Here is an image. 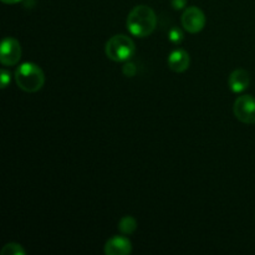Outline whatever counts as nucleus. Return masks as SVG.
Returning <instances> with one entry per match:
<instances>
[{"instance_id":"nucleus-14","label":"nucleus","mask_w":255,"mask_h":255,"mask_svg":"<svg viewBox=\"0 0 255 255\" xmlns=\"http://www.w3.org/2000/svg\"><path fill=\"white\" fill-rule=\"evenodd\" d=\"M0 80H1V89H6L7 85L10 84V80H11V74H10L7 70L2 69L0 71Z\"/></svg>"},{"instance_id":"nucleus-1","label":"nucleus","mask_w":255,"mask_h":255,"mask_svg":"<svg viewBox=\"0 0 255 255\" xmlns=\"http://www.w3.org/2000/svg\"><path fill=\"white\" fill-rule=\"evenodd\" d=\"M129 34L136 37L149 36L157 26V16L147 5H137L129 11L126 21Z\"/></svg>"},{"instance_id":"nucleus-2","label":"nucleus","mask_w":255,"mask_h":255,"mask_svg":"<svg viewBox=\"0 0 255 255\" xmlns=\"http://www.w3.org/2000/svg\"><path fill=\"white\" fill-rule=\"evenodd\" d=\"M15 82L25 92H37L45 84L44 71L32 62H24L15 70Z\"/></svg>"},{"instance_id":"nucleus-9","label":"nucleus","mask_w":255,"mask_h":255,"mask_svg":"<svg viewBox=\"0 0 255 255\" xmlns=\"http://www.w3.org/2000/svg\"><path fill=\"white\" fill-rule=\"evenodd\" d=\"M228 84L232 91L236 94H241L248 89L249 84H251V75L247 70L237 69L229 76Z\"/></svg>"},{"instance_id":"nucleus-12","label":"nucleus","mask_w":255,"mask_h":255,"mask_svg":"<svg viewBox=\"0 0 255 255\" xmlns=\"http://www.w3.org/2000/svg\"><path fill=\"white\" fill-rule=\"evenodd\" d=\"M168 39H169V41L172 42V44H174V45L181 44V42L183 41V39H184L183 31H182L181 29H178V27H173V29L169 30Z\"/></svg>"},{"instance_id":"nucleus-8","label":"nucleus","mask_w":255,"mask_h":255,"mask_svg":"<svg viewBox=\"0 0 255 255\" xmlns=\"http://www.w3.org/2000/svg\"><path fill=\"white\" fill-rule=\"evenodd\" d=\"M191 65V57L188 52L182 49L173 50L168 56V66L173 72H184Z\"/></svg>"},{"instance_id":"nucleus-11","label":"nucleus","mask_w":255,"mask_h":255,"mask_svg":"<svg viewBox=\"0 0 255 255\" xmlns=\"http://www.w3.org/2000/svg\"><path fill=\"white\" fill-rule=\"evenodd\" d=\"M1 255H25L26 252L20 244L17 243H7L0 251Z\"/></svg>"},{"instance_id":"nucleus-16","label":"nucleus","mask_w":255,"mask_h":255,"mask_svg":"<svg viewBox=\"0 0 255 255\" xmlns=\"http://www.w3.org/2000/svg\"><path fill=\"white\" fill-rule=\"evenodd\" d=\"M4 4H7V5H11V4H16V2H20L21 0H1Z\"/></svg>"},{"instance_id":"nucleus-5","label":"nucleus","mask_w":255,"mask_h":255,"mask_svg":"<svg viewBox=\"0 0 255 255\" xmlns=\"http://www.w3.org/2000/svg\"><path fill=\"white\" fill-rule=\"evenodd\" d=\"M181 22L186 31L189 34H197L206 26V15L199 7L189 6L182 14Z\"/></svg>"},{"instance_id":"nucleus-15","label":"nucleus","mask_w":255,"mask_h":255,"mask_svg":"<svg viewBox=\"0 0 255 255\" xmlns=\"http://www.w3.org/2000/svg\"><path fill=\"white\" fill-rule=\"evenodd\" d=\"M171 4H172V6H173V9L182 10L186 7L187 0H171Z\"/></svg>"},{"instance_id":"nucleus-3","label":"nucleus","mask_w":255,"mask_h":255,"mask_svg":"<svg viewBox=\"0 0 255 255\" xmlns=\"http://www.w3.org/2000/svg\"><path fill=\"white\" fill-rule=\"evenodd\" d=\"M136 51V46L131 37L126 35H115L105 46V52L110 60L115 62L128 61Z\"/></svg>"},{"instance_id":"nucleus-10","label":"nucleus","mask_w":255,"mask_h":255,"mask_svg":"<svg viewBox=\"0 0 255 255\" xmlns=\"http://www.w3.org/2000/svg\"><path fill=\"white\" fill-rule=\"evenodd\" d=\"M119 229L122 234L125 236H129V234L134 233L137 229V221L131 216H125L121 218L119 223Z\"/></svg>"},{"instance_id":"nucleus-13","label":"nucleus","mask_w":255,"mask_h":255,"mask_svg":"<svg viewBox=\"0 0 255 255\" xmlns=\"http://www.w3.org/2000/svg\"><path fill=\"white\" fill-rule=\"evenodd\" d=\"M136 72H137L136 65H134L133 62L129 61V60L128 61H126V64H125L124 67H122V74H124L126 77H133L134 75H136Z\"/></svg>"},{"instance_id":"nucleus-6","label":"nucleus","mask_w":255,"mask_h":255,"mask_svg":"<svg viewBox=\"0 0 255 255\" xmlns=\"http://www.w3.org/2000/svg\"><path fill=\"white\" fill-rule=\"evenodd\" d=\"M21 46L14 37H5L0 46V62L4 66H14L20 61Z\"/></svg>"},{"instance_id":"nucleus-7","label":"nucleus","mask_w":255,"mask_h":255,"mask_svg":"<svg viewBox=\"0 0 255 255\" xmlns=\"http://www.w3.org/2000/svg\"><path fill=\"white\" fill-rule=\"evenodd\" d=\"M104 251L106 255H127L132 253V244L126 237L117 236L106 242Z\"/></svg>"},{"instance_id":"nucleus-4","label":"nucleus","mask_w":255,"mask_h":255,"mask_svg":"<svg viewBox=\"0 0 255 255\" xmlns=\"http://www.w3.org/2000/svg\"><path fill=\"white\" fill-rule=\"evenodd\" d=\"M233 112L237 120L246 125L255 124V99L251 95H243L236 100Z\"/></svg>"}]
</instances>
